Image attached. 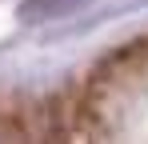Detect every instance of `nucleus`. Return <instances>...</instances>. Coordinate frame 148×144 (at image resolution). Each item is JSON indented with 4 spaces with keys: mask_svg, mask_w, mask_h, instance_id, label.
<instances>
[{
    "mask_svg": "<svg viewBox=\"0 0 148 144\" xmlns=\"http://www.w3.org/2000/svg\"><path fill=\"white\" fill-rule=\"evenodd\" d=\"M84 0H28L24 8V20H52V16H68V12H76Z\"/></svg>",
    "mask_w": 148,
    "mask_h": 144,
    "instance_id": "obj_1",
    "label": "nucleus"
}]
</instances>
